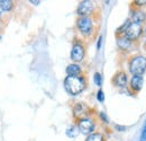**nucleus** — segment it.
<instances>
[{
  "label": "nucleus",
  "instance_id": "1",
  "mask_svg": "<svg viewBox=\"0 0 146 141\" xmlns=\"http://www.w3.org/2000/svg\"><path fill=\"white\" fill-rule=\"evenodd\" d=\"M65 90L71 95H78L86 88V80L81 76H68L64 80Z\"/></svg>",
  "mask_w": 146,
  "mask_h": 141
},
{
  "label": "nucleus",
  "instance_id": "2",
  "mask_svg": "<svg viewBox=\"0 0 146 141\" xmlns=\"http://www.w3.org/2000/svg\"><path fill=\"white\" fill-rule=\"evenodd\" d=\"M146 70V58L143 55L134 56L129 62V71L133 76H142Z\"/></svg>",
  "mask_w": 146,
  "mask_h": 141
},
{
  "label": "nucleus",
  "instance_id": "3",
  "mask_svg": "<svg viewBox=\"0 0 146 141\" xmlns=\"http://www.w3.org/2000/svg\"><path fill=\"white\" fill-rule=\"evenodd\" d=\"M142 31H143V26H142L141 23H134V21H131V23H129L128 27L126 28L125 35L124 36L127 37L128 40L131 42V41L137 40L141 36Z\"/></svg>",
  "mask_w": 146,
  "mask_h": 141
},
{
  "label": "nucleus",
  "instance_id": "4",
  "mask_svg": "<svg viewBox=\"0 0 146 141\" xmlns=\"http://www.w3.org/2000/svg\"><path fill=\"white\" fill-rule=\"evenodd\" d=\"M78 28L83 35H89L93 30L92 19L88 16H82L78 19Z\"/></svg>",
  "mask_w": 146,
  "mask_h": 141
},
{
  "label": "nucleus",
  "instance_id": "5",
  "mask_svg": "<svg viewBox=\"0 0 146 141\" xmlns=\"http://www.w3.org/2000/svg\"><path fill=\"white\" fill-rule=\"evenodd\" d=\"M94 128H96V124L89 117H83L78 123L79 131L81 133H83V134H91L92 132L94 131Z\"/></svg>",
  "mask_w": 146,
  "mask_h": 141
},
{
  "label": "nucleus",
  "instance_id": "6",
  "mask_svg": "<svg viewBox=\"0 0 146 141\" xmlns=\"http://www.w3.org/2000/svg\"><path fill=\"white\" fill-rule=\"evenodd\" d=\"M84 53L86 52H84L83 45L80 44V43H75L73 45L72 51H71V59H72L73 61H75V62H80V61L83 60Z\"/></svg>",
  "mask_w": 146,
  "mask_h": 141
},
{
  "label": "nucleus",
  "instance_id": "7",
  "mask_svg": "<svg viewBox=\"0 0 146 141\" xmlns=\"http://www.w3.org/2000/svg\"><path fill=\"white\" fill-rule=\"evenodd\" d=\"M93 10V3L92 1L86 0V1H81L79 7H78V14L82 17V16H88L90 13Z\"/></svg>",
  "mask_w": 146,
  "mask_h": 141
},
{
  "label": "nucleus",
  "instance_id": "8",
  "mask_svg": "<svg viewBox=\"0 0 146 141\" xmlns=\"http://www.w3.org/2000/svg\"><path fill=\"white\" fill-rule=\"evenodd\" d=\"M112 81L117 87H125L127 85V75L125 72L120 71V72L116 73V76L113 77Z\"/></svg>",
  "mask_w": 146,
  "mask_h": 141
},
{
  "label": "nucleus",
  "instance_id": "9",
  "mask_svg": "<svg viewBox=\"0 0 146 141\" xmlns=\"http://www.w3.org/2000/svg\"><path fill=\"white\" fill-rule=\"evenodd\" d=\"M143 84H144V79L142 76H133L130 79V88L134 91H139L143 88Z\"/></svg>",
  "mask_w": 146,
  "mask_h": 141
},
{
  "label": "nucleus",
  "instance_id": "10",
  "mask_svg": "<svg viewBox=\"0 0 146 141\" xmlns=\"http://www.w3.org/2000/svg\"><path fill=\"white\" fill-rule=\"evenodd\" d=\"M73 113H74L75 117H80V120H81V119H83V116L87 113V107L83 104H76L73 108Z\"/></svg>",
  "mask_w": 146,
  "mask_h": 141
},
{
  "label": "nucleus",
  "instance_id": "11",
  "mask_svg": "<svg viewBox=\"0 0 146 141\" xmlns=\"http://www.w3.org/2000/svg\"><path fill=\"white\" fill-rule=\"evenodd\" d=\"M117 45H118V48H120L121 50H127V49L130 48L131 42L128 40L127 37L120 36V37H118V40H117Z\"/></svg>",
  "mask_w": 146,
  "mask_h": 141
},
{
  "label": "nucleus",
  "instance_id": "12",
  "mask_svg": "<svg viewBox=\"0 0 146 141\" xmlns=\"http://www.w3.org/2000/svg\"><path fill=\"white\" fill-rule=\"evenodd\" d=\"M66 73L69 76H79L81 73V67L76 63H72V64H69L68 68H66Z\"/></svg>",
  "mask_w": 146,
  "mask_h": 141
},
{
  "label": "nucleus",
  "instance_id": "13",
  "mask_svg": "<svg viewBox=\"0 0 146 141\" xmlns=\"http://www.w3.org/2000/svg\"><path fill=\"white\" fill-rule=\"evenodd\" d=\"M0 6L2 7L3 11H8L13 8V1L10 0H1L0 1Z\"/></svg>",
  "mask_w": 146,
  "mask_h": 141
},
{
  "label": "nucleus",
  "instance_id": "14",
  "mask_svg": "<svg viewBox=\"0 0 146 141\" xmlns=\"http://www.w3.org/2000/svg\"><path fill=\"white\" fill-rule=\"evenodd\" d=\"M144 14H143V11H135L134 14H133V21L134 23H141L142 24V20L144 19Z\"/></svg>",
  "mask_w": 146,
  "mask_h": 141
},
{
  "label": "nucleus",
  "instance_id": "15",
  "mask_svg": "<svg viewBox=\"0 0 146 141\" xmlns=\"http://www.w3.org/2000/svg\"><path fill=\"white\" fill-rule=\"evenodd\" d=\"M86 141H104V137L101 133H91Z\"/></svg>",
  "mask_w": 146,
  "mask_h": 141
},
{
  "label": "nucleus",
  "instance_id": "16",
  "mask_svg": "<svg viewBox=\"0 0 146 141\" xmlns=\"http://www.w3.org/2000/svg\"><path fill=\"white\" fill-rule=\"evenodd\" d=\"M79 132H80V131H79L78 126H71V128H69V129L66 130V134H68V137H70V138L76 137Z\"/></svg>",
  "mask_w": 146,
  "mask_h": 141
},
{
  "label": "nucleus",
  "instance_id": "17",
  "mask_svg": "<svg viewBox=\"0 0 146 141\" xmlns=\"http://www.w3.org/2000/svg\"><path fill=\"white\" fill-rule=\"evenodd\" d=\"M93 80H94V84L97 86H100L102 84V77H101V75L99 72H96L94 76H93Z\"/></svg>",
  "mask_w": 146,
  "mask_h": 141
},
{
  "label": "nucleus",
  "instance_id": "18",
  "mask_svg": "<svg viewBox=\"0 0 146 141\" xmlns=\"http://www.w3.org/2000/svg\"><path fill=\"white\" fill-rule=\"evenodd\" d=\"M97 99H98L99 102H101V103L105 101V94H104V91H102L101 89L97 93Z\"/></svg>",
  "mask_w": 146,
  "mask_h": 141
},
{
  "label": "nucleus",
  "instance_id": "19",
  "mask_svg": "<svg viewBox=\"0 0 146 141\" xmlns=\"http://www.w3.org/2000/svg\"><path fill=\"white\" fill-rule=\"evenodd\" d=\"M139 141H146V123L143 126V130H142V134H141V140Z\"/></svg>",
  "mask_w": 146,
  "mask_h": 141
},
{
  "label": "nucleus",
  "instance_id": "20",
  "mask_svg": "<svg viewBox=\"0 0 146 141\" xmlns=\"http://www.w3.org/2000/svg\"><path fill=\"white\" fill-rule=\"evenodd\" d=\"M134 5L137 6V7H141V6H145L146 5V0H135L134 1Z\"/></svg>",
  "mask_w": 146,
  "mask_h": 141
},
{
  "label": "nucleus",
  "instance_id": "21",
  "mask_svg": "<svg viewBox=\"0 0 146 141\" xmlns=\"http://www.w3.org/2000/svg\"><path fill=\"white\" fill-rule=\"evenodd\" d=\"M101 41H102V37L99 36V40H98V43H97V48H98V49L101 48Z\"/></svg>",
  "mask_w": 146,
  "mask_h": 141
},
{
  "label": "nucleus",
  "instance_id": "22",
  "mask_svg": "<svg viewBox=\"0 0 146 141\" xmlns=\"http://www.w3.org/2000/svg\"><path fill=\"white\" fill-rule=\"evenodd\" d=\"M100 116H101V119H102V121H105V122H108V119L106 117V115H105V113H101V114H100Z\"/></svg>",
  "mask_w": 146,
  "mask_h": 141
},
{
  "label": "nucleus",
  "instance_id": "23",
  "mask_svg": "<svg viewBox=\"0 0 146 141\" xmlns=\"http://www.w3.org/2000/svg\"><path fill=\"white\" fill-rule=\"evenodd\" d=\"M116 128H118V130L119 131H124L126 128H124V126H119V125H116Z\"/></svg>",
  "mask_w": 146,
  "mask_h": 141
},
{
  "label": "nucleus",
  "instance_id": "24",
  "mask_svg": "<svg viewBox=\"0 0 146 141\" xmlns=\"http://www.w3.org/2000/svg\"><path fill=\"white\" fill-rule=\"evenodd\" d=\"M29 2H33V3H34V5H38V3H39V2H40V1H38V0H36V1H34V0H31V1H29Z\"/></svg>",
  "mask_w": 146,
  "mask_h": 141
},
{
  "label": "nucleus",
  "instance_id": "25",
  "mask_svg": "<svg viewBox=\"0 0 146 141\" xmlns=\"http://www.w3.org/2000/svg\"><path fill=\"white\" fill-rule=\"evenodd\" d=\"M2 13H3V9H2V7H1V6H0V15H1V14H2Z\"/></svg>",
  "mask_w": 146,
  "mask_h": 141
},
{
  "label": "nucleus",
  "instance_id": "26",
  "mask_svg": "<svg viewBox=\"0 0 146 141\" xmlns=\"http://www.w3.org/2000/svg\"><path fill=\"white\" fill-rule=\"evenodd\" d=\"M145 33H146V28H145Z\"/></svg>",
  "mask_w": 146,
  "mask_h": 141
}]
</instances>
